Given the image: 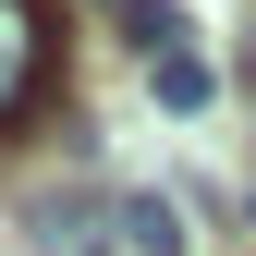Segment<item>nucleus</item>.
Instances as JSON below:
<instances>
[{
    "label": "nucleus",
    "instance_id": "1",
    "mask_svg": "<svg viewBox=\"0 0 256 256\" xmlns=\"http://www.w3.org/2000/svg\"><path fill=\"white\" fill-rule=\"evenodd\" d=\"M49 74H61V24H49V0H0V134L49 98Z\"/></svg>",
    "mask_w": 256,
    "mask_h": 256
},
{
    "label": "nucleus",
    "instance_id": "2",
    "mask_svg": "<svg viewBox=\"0 0 256 256\" xmlns=\"http://www.w3.org/2000/svg\"><path fill=\"white\" fill-rule=\"evenodd\" d=\"M24 232H37V256H122L110 244V208H86V196H37Z\"/></svg>",
    "mask_w": 256,
    "mask_h": 256
},
{
    "label": "nucleus",
    "instance_id": "3",
    "mask_svg": "<svg viewBox=\"0 0 256 256\" xmlns=\"http://www.w3.org/2000/svg\"><path fill=\"white\" fill-rule=\"evenodd\" d=\"M110 244L122 256H183V244H196V232H183V196H122L110 208Z\"/></svg>",
    "mask_w": 256,
    "mask_h": 256
},
{
    "label": "nucleus",
    "instance_id": "4",
    "mask_svg": "<svg viewBox=\"0 0 256 256\" xmlns=\"http://www.w3.org/2000/svg\"><path fill=\"white\" fill-rule=\"evenodd\" d=\"M146 98H158V110H171V122H196V110L220 98V74H208V61H196V49H171V61H146Z\"/></svg>",
    "mask_w": 256,
    "mask_h": 256
},
{
    "label": "nucleus",
    "instance_id": "5",
    "mask_svg": "<svg viewBox=\"0 0 256 256\" xmlns=\"http://www.w3.org/2000/svg\"><path fill=\"white\" fill-rule=\"evenodd\" d=\"M244 220H256V196H244Z\"/></svg>",
    "mask_w": 256,
    "mask_h": 256
}]
</instances>
